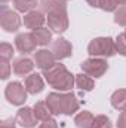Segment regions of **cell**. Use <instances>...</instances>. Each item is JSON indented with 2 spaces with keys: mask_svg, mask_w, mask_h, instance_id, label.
<instances>
[{
  "mask_svg": "<svg viewBox=\"0 0 126 128\" xmlns=\"http://www.w3.org/2000/svg\"><path fill=\"white\" fill-rule=\"evenodd\" d=\"M43 76L46 79V82L60 91H70L73 88V85L76 84V78L74 74H71L64 64H54L51 68L43 70Z\"/></svg>",
  "mask_w": 126,
  "mask_h": 128,
  "instance_id": "obj_1",
  "label": "cell"
},
{
  "mask_svg": "<svg viewBox=\"0 0 126 128\" xmlns=\"http://www.w3.org/2000/svg\"><path fill=\"white\" fill-rule=\"evenodd\" d=\"M46 104L52 115H73L79 110V101L74 94L51 92L46 97Z\"/></svg>",
  "mask_w": 126,
  "mask_h": 128,
  "instance_id": "obj_2",
  "label": "cell"
},
{
  "mask_svg": "<svg viewBox=\"0 0 126 128\" xmlns=\"http://www.w3.org/2000/svg\"><path fill=\"white\" fill-rule=\"evenodd\" d=\"M116 42L111 37H96L88 46V54L91 57L110 58L116 54Z\"/></svg>",
  "mask_w": 126,
  "mask_h": 128,
  "instance_id": "obj_3",
  "label": "cell"
},
{
  "mask_svg": "<svg viewBox=\"0 0 126 128\" xmlns=\"http://www.w3.org/2000/svg\"><path fill=\"white\" fill-rule=\"evenodd\" d=\"M48 16V26L54 33L61 34L68 28V14H67V6L60 8L57 10H52L46 14Z\"/></svg>",
  "mask_w": 126,
  "mask_h": 128,
  "instance_id": "obj_4",
  "label": "cell"
},
{
  "mask_svg": "<svg viewBox=\"0 0 126 128\" xmlns=\"http://www.w3.org/2000/svg\"><path fill=\"white\" fill-rule=\"evenodd\" d=\"M0 26L4 32L7 33H15L19 27H21V18L16 12L7 9L4 4L1 6L0 10Z\"/></svg>",
  "mask_w": 126,
  "mask_h": 128,
  "instance_id": "obj_5",
  "label": "cell"
},
{
  "mask_svg": "<svg viewBox=\"0 0 126 128\" xmlns=\"http://www.w3.org/2000/svg\"><path fill=\"white\" fill-rule=\"evenodd\" d=\"M4 96L7 98V101L10 104H15V106H21L25 103L27 100V90L24 88L22 84L19 82H10L6 90H4Z\"/></svg>",
  "mask_w": 126,
  "mask_h": 128,
  "instance_id": "obj_6",
  "label": "cell"
},
{
  "mask_svg": "<svg viewBox=\"0 0 126 128\" xmlns=\"http://www.w3.org/2000/svg\"><path fill=\"white\" fill-rule=\"evenodd\" d=\"M108 68V64L102 58H88L82 63V70L92 78H101Z\"/></svg>",
  "mask_w": 126,
  "mask_h": 128,
  "instance_id": "obj_7",
  "label": "cell"
},
{
  "mask_svg": "<svg viewBox=\"0 0 126 128\" xmlns=\"http://www.w3.org/2000/svg\"><path fill=\"white\" fill-rule=\"evenodd\" d=\"M15 46L21 54H30V52H34L37 42L33 33H21L15 37Z\"/></svg>",
  "mask_w": 126,
  "mask_h": 128,
  "instance_id": "obj_8",
  "label": "cell"
},
{
  "mask_svg": "<svg viewBox=\"0 0 126 128\" xmlns=\"http://www.w3.org/2000/svg\"><path fill=\"white\" fill-rule=\"evenodd\" d=\"M51 51H52V54H54V57L57 60H64V58H68L73 54V46H71V43L67 39L60 37V39L52 42Z\"/></svg>",
  "mask_w": 126,
  "mask_h": 128,
  "instance_id": "obj_9",
  "label": "cell"
},
{
  "mask_svg": "<svg viewBox=\"0 0 126 128\" xmlns=\"http://www.w3.org/2000/svg\"><path fill=\"white\" fill-rule=\"evenodd\" d=\"M57 61V58L54 57L52 51H48V49H40V51H36L34 54V63L36 66L40 68V70H48L51 68Z\"/></svg>",
  "mask_w": 126,
  "mask_h": 128,
  "instance_id": "obj_10",
  "label": "cell"
},
{
  "mask_svg": "<svg viewBox=\"0 0 126 128\" xmlns=\"http://www.w3.org/2000/svg\"><path fill=\"white\" fill-rule=\"evenodd\" d=\"M16 122L22 128H34L36 127V122H37V118L34 115V110L30 109V107L19 109L18 113H16Z\"/></svg>",
  "mask_w": 126,
  "mask_h": 128,
  "instance_id": "obj_11",
  "label": "cell"
},
{
  "mask_svg": "<svg viewBox=\"0 0 126 128\" xmlns=\"http://www.w3.org/2000/svg\"><path fill=\"white\" fill-rule=\"evenodd\" d=\"M45 21H46V18H45V14L42 10H31L24 16V26L30 30L40 28L45 24Z\"/></svg>",
  "mask_w": 126,
  "mask_h": 128,
  "instance_id": "obj_12",
  "label": "cell"
},
{
  "mask_svg": "<svg viewBox=\"0 0 126 128\" xmlns=\"http://www.w3.org/2000/svg\"><path fill=\"white\" fill-rule=\"evenodd\" d=\"M24 84H25L27 92H30V94H39V92H42L43 91V86H45L42 76L37 74V73H33L30 76H27Z\"/></svg>",
  "mask_w": 126,
  "mask_h": 128,
  "instance_id": "obj_13",
  "label": "cell"
},
{
  "mask_svg": "<svg viewBox=\"0 0 126 128\" xmlns=\"http://www.w3.org/2000/svg\"><path fill=\"white\" fill-rule=\"evenodd\" d=\"M34 68V64L30 58H16L13 61V73L16 76H25L28 73H31Z\"/></svg>",
  "mask_w": 126,
  "mask_h": 128,
  "instance_id": "obj_14",
  "label": "cell"
},
{
  "mask_svg": "<svg viewBox=\"0 0 126 128\" xmlns=\"http://www.w3.org/2000/svg\"><path fill=\"white\" fill-rule=\"evenodd\" d=\"M33 36H34L37 45H40V46H46L52 42V30L45 28V27L33 30Z\"/></svg>",
  "mask_w": 126,
  "mask_h": 128,
  "instance_id": "obj_15",
  "label": "cell"
},
{
  "mask_svg": "<svg viewBox=\"0 0 126 128\" xmlns=\"http://www.w3.org/2000/svg\"><path fill=\"white\" fill-rule=\"evenodd\" d=\"M94 115L91 112H80L74 118V124L77 128H92L94 125Z\"/></svg>",
  "mask_w": 126,
  "mask_h": 128,
  "instance_id": "obj_16",
  "label": "cell"
},
{
  "mask_svg": "<svg viewBox=\"0 0 126 128\" xmlns=\"http://www.w3.org/2000/svg\"><path fill=\"white\" fill-rule=\"evenodd\" d=\"M67 4H65V2L63 0H40V3H39V10H42L45 15L46 14H49V12H52V10H57V9H60V8H65Z\"/></svg>",
  "mask_w": 126,
  "mask_h": 128,
  "instance_id": "obj_17",
  "label": "cell"
},
{
  "mask_svg": "<svg viewBox=\"0 0 126 128\" xmlns=\"http://www.w3.org/2000/svg\"><path fill=\"white\" fill-rule=\"evenodd\" d=\"M111 106L117 110H125L126 109V90H117L110 97Z\"/></svg>",
  "mask_w": 126,
  "mask_h": 128,
  "instance_id": "obj_18",
  "label": "cell"
},
{
  "mask_svg": "<svg viewBox=\"0 0 126 128\" xmlns=\"http://www.w3.org/2000/svg\"><path fill=\"white\" fill-rule=\"evenodd\" d=\"M34 115H36V118L39 119V121H46V119H51V115H52V112L49 110V107H48V104H46V101H37L36 104H34Z\"/></svg>",
  "mask_w": 126,
  "mask_h": 128,
  "instance_id": "obj_19",
  "label": "cell"
},
{
  "mask_svg": "<svg viewBox=\"0 0 126 128\" xmlns=\"http://www.w3.org/2000/svg\"><path fill=\"white\" fill-rule=\"evenodd\" d=\"M94 79L89 78L88 74H76V86L80 88L82 91H92L94 90Z\"/></svg>",
  "mask_w": 126,
  "mask_h": 128,
  "instance_id": "obj_20",
  "label": "cell"
},
{
  "mask_svg": "<svg viewBox=\"0 0 126 128\" xmlns=\"http://www.w3.org/2000/svg\"><path fill=\"white\" fill-rule=\"evenodd\" d=\"M36 4H39L37 0H13V6L19 12H27L28 14L36 8Z\"/></svg>",
  "mask_w": 126,
  "mask_h": 128,
  "instance_id": "obj_21",
  "label": "cell"
},
{
  "mask_svg": "<svg viewBox=\"0 0 126 128\" xmlns=\"http://www.w3.org/2000/svg\"><path fill=\"white\" fill-rule=\"evenodd\" d=\"M12 57H13V48H12V45L3 42V43L0 45V60L9 61Z\"/></svg>",
  "mask_w": 126,
  "mask_h": 128,
  "instance_id": "obj_22",
  "label": "cell"
},
{
  "mask_svg": "<svg viewBox=\"0 0 126 128\" xmlns=\"http://www.w3.org/2000/svg\"><path fill=\"white\" fill-rule=\"evenodd\" d=\"M92 128H111V121L105 115H98L95 116Z\"/></svg>",
  "mask_w": 126,
  "mask_h": 128,
  "instance_id": "obj_23",
  "label": "cell"
},
{
  "mask_svg": "<svg viewBox=\"0 0 126 128\" xmlns=\"http://www.w3.org/2000/svg\"><path fill=\"white\" fill-rule=\"evenodd\" d=\"M114 22L119 26L126 27V4H122L119 9H116L114 12Z\"/></svg>",
  "mask_w": 126,
  "mask_h": 128,
  "instance_id": "obj_24",
  "label": "cell"
},
{
  "mask_svg": "<svg viewBox=\"0 0 126 128\" xmlns=\"http://www.w3.org/2000/svg\"><path fill=\"white\" fill-rule=\"evenodd\" d=\"M116 51H117L120 55L126 57V37H125L123 33L116 37Z\"/></svg>",
  "mask_w": 126,
  "mask_h": 128,
  "instance_id": "obj_25",
  "label": "cell"
},
{
  "mask_svg": "<svg viewBox=\"0 0 126 128\" xmlns=\"http://www.w3.org/2000/svg\"><path fill=\"white\" fill-rule=\"evenodd\" d=\"M117 6H119L117 0H101V3H99V8L105 12H113V10L116 12Z\"/></svg>",
  "mask_w": 126,
  "mask_h": 128,
  "instance_id": "obj_26",
  "label": "cell"
},
{
  "mask_svg": "<svg viewBox=\"0 0 126 128\" xmlns=\"http://www.w3.org/2000/svg\"><path fill=\"white\" fill-rule=\"evenodd\" d=\"M9 73H10L9 61L0 60V78H1V79H7V78H9Z\"/></svg>",
  "mask_w": 126,
  "mask_h": 128,
  "instance_id": "obj_27",
  "label": "cell"
},
{
  "mask_svg": "<svg viewBox=\"0 0 126 128\" xmlns=\"http://www.w3.org/2000/svg\"><path fill=\"white\" fill-rule=\"evenodd\" d=\"M39 128H58V124H57V121L55 119H46V121H42V124H40V127Z\"/></svg>",
  "mask_w": 126,
  "mask_h": 128,
  "instance_id": "obj_28",
  "label": "cell"
},
{
  "mask_svg": "<svg viewBox=\"0 0 126 128\" xmlns=\"http://www.w3.org/2000/svg\"><path fill=\"white\" fill-rule=\"evenodd\" d=\"M117 127L119 128H126V109L122 110V113L117 118Z\"/></svg>",
  "mask_w": 126,
  "mask_h": 128,
  "instance_id": "obj_29",
  "label": "cell"
},
{
  "mask_svg": "<svg viewBox=\"0 0 126 128\" xmlns=\"http://www.w3.org/2000/svg\"><path fill=\"white\" fill-rule=\"evenodd\" d=\"M0 128H16L15 119H13V118H9V119L1 121V125H0Z\"/></svg>",
  "mask_w": 126,
  "mask_h": 128,
  "instance_id": "obj_30",
  "label": "cell"
},
{
  "mask_svg": "<svg viewBox=\"0 0 126 128\" xmlns=\"http://www.w3.org/2000/svg\"><path fill=\"white\" fill-rule=\"evenodd\" d=\"M88 2V4H91L92 8H99V3H101V0H86Z\"/></svg>",
  "mask_w": 126,
  "mask_h": 128,
  "instance_id": "obj_31",
  "label": "cell"
},
{
  "mask_svg": "<svg viewBox=\"0 0 126 128\" xmlns=\"http://www.w3.org/2000/svg\"><path fill=\"white\" fill-rule=\"evenodd\" d=\"M119 4H126V0H117Z\"/></svg>",
  "mask_w": 126,
  "mask_h": 128,
  "instance_id": "obj_32",
  "label": "cell"
},
{
  "mask_svg": "<svg viewBox=\"0 0 126 128\" xmlns=\"http://www.w3.org/2000/svg\"><path fill=\"white\" fill-rule=\"evenodd\" d=\"M0 2H1V3H6V2H9V0H0Z\"/></svg>",
  "mask_w": 126,
  "mask_h": 128,
  "instance_id": "obj_33",
  "label": "cell"
},
{
  "mask_svg": "<svg viewBox=\"0 0 126 128\" xmlns=\"http://www.w3.org/2000/svg\"><path fill=\"white\" fill-rule=\"evenodd\" d=\"M123 34H125V37H126V32H125V33H123Z\"/></svg>",
  "mask_w": 126,
  "mask_h": 128,
  "instance_id": "obj_34",
  "label": "cell"
},
{
  "mask_svg": "<svg viewBox=\"0 0 126 128\" xmlns=\"http://www.w3.org/2000/svg\"><path fill=\"white\" fill-rule=\"evenodd\" d=\"M63 2H68V0H63Z\"/></svg>",
  "mask_w": 126,
  "mask_h": 128,
  "instance_id": "obj_35",
  "label": "cell"
}]
</instances>
